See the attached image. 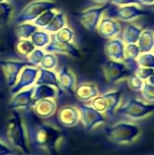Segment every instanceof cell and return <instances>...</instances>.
I'll return each instance as SVG.
<instances>
[{
    "instance_id": "cell-20",
    "label": "cell",
    "mask_w": 154,
    "mask_h": 155,
    "mask_svg": "<svg viewBox=\"0 0 154 155\" xmlns=\"http://www.w3.org/2000/svg\"><path fill=\"white\" fill-rule=\"evenodd\" d=\"M143 28L133 23H128L123 31V41L125 44H137Z\"/></svg>"
},
{
    "instance_id": "cell-27",
    "label": "cell",
    "mask_w": 154,
    "mask_h": 155,
    "mask_svg": "<svg viewBox=\"0 0 154 155\" xmlns=\"http://www.w3.org/2000/svg\"><path fill=\"white\" fill-rule=\"evenodd\" d=\"M52 37L59 42L70 43V42H73L74 38V32L72 28L68 26H64V28L59 30L57 33L52 35Z\"/></svg>"
},
{
    "instance_id": "cell-26",
    "label": "cell",
    "mask_w": 154,
    "mask_h": 155,
    "mask_svg": "<svg viewBox=\"0 0 154 155\" xmlns=\"http://www.w3.org/2000/svg\"><path fill=\"white\" fill-rule=\"evenodd\" d=\"M57 11H55V9H52V10H47L45 12H44L42 15H40L33 23L39 28V29H44L52 21V19L54 18V16L55 15Z\"/></svg>"
},
{
    "instance_id": "cell-5",
    "label": "cell",
    "mask_w": 154,
    "mask_h": 155,
    "mask_svg": "<svg viewBox=\"0 0 154 155\" xmlns=\"http://www.w3.org/2000/svg\"><path fill=\"white\" fill-rule=\"evenodd\" d=\"M110 3L103 5L101 6H93L87 8L76 15V17L81 25L87 31L93 32L96 30L97 25L103 16L105 11L109 7Z\"/></svg>"
},
{
    "instance_id": "cell-33",
    "label": "cell",
    "mask_w": 154,
    "mask_h": 155,
    "mask_svg": "<svg viewBox=\"0 0 154 155\" xmlns=\"http://www.w3.org/2000/svg\"><path fill=\"white\" fill-rule=\"evenodd\" d=\"M154 73V69L148 68V67H141L138 66L135 69V74L142 79V80H147L149 79Z\"/></svg>"
},
{
    "instance_id": "cell-14",
    "label": "cell",
    "mask_w": 154,
    "mask_h": 155,
    "mask_svg": "<svg viewBox=\"0 0 154 155\" xmlns=\"http://www.w3.org/2000/svg\"><path fill=\"white\" fill-rule=\"evenodd\" d=\"M40 84H45L54 87L58 91V95H62V94L64 93L59 84L57 74L54 70H47L41 67L39 68L35 85H40Z\"/></svg>"
},
{
    "instance_id": "cell-39",
    "label": "cell",
    "mask_w": 154,
    "mask_h": 155,
    "mask_svg": "<svg viewBox=\"0 0 154 155\" xmlns=\"http://www.w3.org/2000/svg\"><path fill=\"white\" fill-rule=\"evenodd\" d=\"M148 7H149V10L151 12H154V3L152 5H148Z\"/></svg>"
},
{
    "instance_id": "cell-3",
    "label": "cell",
    "mask_w": 154,
    "mask_h": 155,
    "mask_svg": "<svg viewBox=\"0 0 154 155\" xmlns=\"http://www.w3.org/2000/svg\"><path fill=\"white\" fill-rule=\"evenodd\" d=\"M57 7L58 4L53 0H34L27 4L15 17V23L17 25L21 23L34 22L44 12L56 9Z\"/></svg>"
},
{
    "instance_id": "cell-18",
    "label": "cell",
    "mask_w": 154,
    "mask_h": 155,
    "mask_svg": "<svg viewBox=\"0 0 154 155\" xmlns=\"http://www.w3.org/2000/svg\"><path fill=\"white\" fill-rule=\"evenodd\" d=\"M57 95H58V91L53 86L45 85V84L35 85L33 94V106L36 102L42 99H47V98L54 99Z\"/></svg>"
},
{
    "instance_id": "cell-25",
    "label": "cell",
    "mask_w": 154,
    "mask_h": 155,
    "mask_svg": "<svg viewBox=\"0 0 154 155\" xmlns=\"http://www.w3.org/2000/svg\"><path fill=\"white\" fill-rule=\"evenodd\" d=\"M125 60L123 63L129 67L137 64V59L141 54L139 46L137 44H125Z\"/></svg>"
},
{
    "instance_id": "cell-9",
    "label": "cell",
    "mask_w": 154,
    "mask_h": 155,
    "mask_svg": "<svg viewBox=\"0 0 154 155\" xmlns=\"http://www.w3.org/2000/svg\"><path fill=\"white\" fill-rule=\"evenodd\" d=\"M96 30L101 37L109 40L118 36L122 30V26L119 20L103 15L97 25Z\"/></svg>"
},
{
    "instance_id": "cell-21",
    "label": "cell",
    "mask_w": 154,
    "mask_h": 155,
    "mask_svg": "<svg viewBox=\"0 0 154 155\" xmlns=\"http://www.w3.org/2000/svg\"><path fill=\"white\" fill-rule=\"evenodd\" d=\"M39 28L33 22L17 24L15 28V34L19 39H30L31 36Z\"/></svg>"
},
{
    "instance_id": "cell-38",
    "label": "cell",
    "mask_w": 154,
    "mask_h": 155,
    "mask_svg": "<svg viewBox=\"0 0 154 155\" xmlns=\"http://www.w3.org/2000/svg\"><path fill=\"white\" fill-rule=\"evenodd\" d=\"M93 2H96V3H103V2H109V0H91Z\"/></svg>"
},
{
    "instance_id": "cell-35",
    "label": "cell",
    "mask_w": 154,
    "mask_h": 155,
    "mask_svg": "<svg viewBox=\"0 0 154 155\" xmlns=\"http://www.w3.org/2000/svg\"><path fill=\"white\" fill-rule=\"evenodd\" d=\"M13 154V151H11L9 148L5 146L0 143V155H11Z\"/></svg>"
},
{
    "instance_id": "cell-22",
    "label": "cell",
    "mask_w": 154,
    "mask_h": 155,
    "mask_svg": "<svg viewBox=\"0 0 154 155\" xmlns=\"http://www.w3.org/2000/svg\"><path fill=\"white\" fill-rule=\"evenodd\" d=\"M66 26V16L64 12L58 11L56 12L55 15L50 22V24L44 28L46 32H48L51 35H54L57 33L59 30Z\"/></svg>"
},
{
    "instance_id": "cell-15",
    "label": "cell",
    "mask_w": 154,
    "mask_h": 155,
    "mask_svg": "<svg viewBox=\"0 0 154 155\" xmlns=\"http://www.w3.org/2000/svg\"><path fill=\"white\" fill-rule=\"evenodd\" d=\"M58 81L64 92L74 94L76 85V77L67 66H62L57 74Z\"/></svg>"
},
{
    "instance_id": "cell-4",
    "label": "cell",
    "mask_w": 154,
    "mask_h": 155,
    "mask_svg": "<svg viewBox=\"0 0 154 155\" xmlns=\"http://www.w3.org/2000/svg\"><path fill=\"white\" fill-rule=\"evenodd\" d=\"M151 11L142 8L138 5H129L124 6H115L110 4L104 15L113 17L122 22H131L142 15H148Z\"/></svg>"
},
{
    "instance_id": "cell-7",
    "label": "cell",
    "mask_w": 154,
    "mask_h": 155,
    "mask_svg": "<svg viewBox=\"0 0 154 155\" xmlns=\"http://www.w3.org/2000/svg\"><path fill=\"white\" fill-rule=\"evenodd\" d=\"M102 70L104 77L109 82H115L126 75H130L129 67L120 61L108 59L102 64Z\"/></svg>"
},
{
    "instance_id": "cell-8",
    "label": "cell",
    "mask_w": 154,
    "mask_h": 155,
    "mask_svg": "<svg viewBox=\"0 0 154 155\" xmlns=\"http://www.w3.org/2000/svg\"><path fill=\"white\" fill-rule=\"evenodd\" d=\"M38 72H39V67L31 66V65H27L24 67L19 74L16 84L11 88V93L15 94L22 90L34 86V84H35L38 76Z\"/></svg>"
},
{
    "instance_id": "cell-24",
    "label": "cell",
    "mask_w": 154,
    "mask_h": 155,
    "mask_svg": "<svg viewBox=\"0 0 154 155\" xmlns=\"http://www.w3.org/2000/svg\"><path fill=\"white\" fill-rule=\"evenodd\" d=\"M36 47L32 43L30 39H18L15 45V53L22 58L26 59V57L35 49Z\"/></svg>"
},
{
    "instance_id": "cell-40",
    "label": "cell",
    "mask_w": 154,
    "mask_h": 155,
    "mask_svg": "<svg viewBox=\"0 0 154 155\" xmlns=\"http://www.w3.org/2000/svg\"><path fill=\"white\" fill-rule=\"evenodd\" d=\"M6 0H0V3H3V2H5Z\"/></svg>"
},
{
    "instance_id": "cell-34",
    "label": "cell",
    "mask_w": 154,
    "mask_h": 155,
    "mask_svg": "<svg viewBox=\"0 0 154 155\" xmlns=\"http://www.w3.org/2000/svg\"><path fill=\"white\" fill-rule=\"evenodd\" d=\"M109 3L115 6H124L129 5H139L136 0H109Z\"/></svg>"
},
{
    "instance_id": "cell-37",
    "label": "cell",
    "mask_w": 154,
    "mask_h": 155,
    "mask_svg": "<svg viewBox=\"0 0 154 155\" xmlns=\"http://www.w3.org/2000/svg\"><path fill=\"white\" fill-rule=\"evenodd\" d=\"M149 83H150L151 84L154 85V73H153V74L149 78Z\"/></svg>"
},
{
    "instance_id": "cell-10",
    "label": "cell",
    "mask_w": 154,
    "mask_h": 155,
    "mask_svg": "<svg viewBox=\"0 0 154 155\" xmlns=\"http://www.w3.org/2000/svg\"><path fill=\"white\" fill-rule=\"evenodd\" d=\"M46 53H54V54H66L74 58H80L81 53L79 48L73 43H65L59 42L52 37L50 44L44 49Z\"/></svg>"
},
{
    "instance_id": "cell-12",
    "label": "cell",
    "mask_w": 154,
    "mask_h": 155,
    "mask_svg": "<svg viewBox=\"0 0 154 155\" xmlns=\"http://www.w3.org/2000/svg\"><path fill=\"white\" fill-rule=\"evenodd\" d=\"M125 43L119 37L109 39L104 45V54L108 59L123 62L125 60Z\"/></svg>"
},
{
    "instance_id": "cell-32",
    "label": "cell",
    "mask_w": 154,
    "mask_h": 155,
    "mask_svg": "<svg viewBox=\"0 0 154 155\" xmlns=\"http://www.w3.org/2000/svg\"><path fill=\"white\" fill-rule=\"evenodd\" d=\"M128 84L131 86L132 89L133 90H141L143 88V80L136 74H130L128 77Z\"/></svg>"
},
{
    "instance_id": "cell-30",
    "label": "cell",
    "mask_w": 154,
    "mask_h": 155,
    "mask_svg": "<svg viewBox=\"0 0 154 155\" xmlns=\"http://www.w3.org/2000/svg\"><path fill=\"white\" fill-rule=\"evenodd\" d=\"M45 54V51L44 49L41 48H35L27 57H26V61L28 62V64L31 66H35L38 67L44 58Z\"/></svg>"
},
{
    "instance_id": "cell-28",
    "label": "cell",
    "mask_w": 154,
    "mask_h": 155,
    "mask_svg": "<svg viewBox=\"0 0 154 155\" xmlns=\"http://www.w3.org/2000/svg\"><path fill=\"white\" fill-rule=\"evenodd\" d=\"M58 65V58L54 53H46L40 64V67L47 70H54Z\"/></svg>"
},
{
    "instance_id": "cell-31",
    "label": "cell",
    "mask_w": 154,
    "mask_h": 155,
    "mask_svg": "<svg viewBox=\"0 0 154 155\" xmlns=\"http://www.w3.org/2000/svg\"><path fill=\"white\" fill-rule=\"evenodd\" d=\"M137 64L141 67H148L154 69V54L150 53H143L137 59Z\"/></svg>"
},
{
    "instance_id": "cell-13",
    "label": "cell",
    "mask_w": 154,
    "mask_h": 155,
    "mask_svg": "<svg viewBox=\"0 0 154 155\" xmlns=\"http://www.w3.org/2000/svg\"><path fill=\"white\" fill-rule=\"evenodd\" d=\"M57 120L64 127H73L79 121V112L75 107L63 106L57 113Z\"/></svg>"
},
{
    "instance_id": "cell-16",
    "label": "cell",
    "mask_w": 154,
    "mask_h": 155,
    "mask_svg": "<svg viewBox=\"0 0 154 155\" xmlns=\"http://www.w3.org/2000/svg\"><path fill=\"white\" fill-rule=\"evenodd\" d=\"M56 109H57L56 103L54 99H51V98L42 99L36 102L33 106L34 113L40 119H47L51 117L56 112Z\"/></svg>"
},
{
    "instance_id": "cell-1",
    "label": "cell",
    "mask_w": 154,
    "mask_h": 155,
    "mask_svg": "<svg viewBox=\"0 0 154 155\" xmlns=\"http://www.w3.org/2000/svg\"><path fill=\"white\" fill-rule=\"evenodd\" d=\"M25 112L27 113L25 117L27 137L31 146L38 149L53 150L60 138V132L42 123L32 110V107L25 109Z\"/></svg>"
},
{
    "instance_id": "cell-29",
    "label": "cell",
    "mask_w": 154,
    "mask_h": 155,
    "mask_svg": "<svg viewBox=\"0 0 154 155\" xmlns=\"http://www.w3.org/2000/svg\"><path fill=\"white\" fill-rule=\"evenodd\" d=\"M12 11L13 7L9 3L6 1L0 3V27L5 25L9 22Z\"/></svg>"
},
{
    "instance_id": "cell-11",
    "label": "cell",
    "mask_w": 154,
    "mask_h": 155,
    "mask_svg": "<svg viewBox=\"0 0 154 155\" xmlns=\"http://www.w3.org/2000/svg\"><path fill=\"white\" fill-rule=\"evenodd\" d=\"M34 86H31L25 90H22L13 96L11 99L8 109L16 110V109H29L33 107V94H34Z\"/></svg>"
},
{
    "instance_id": "cell-6",
    "label": "cell",
    "mask_w": 154,
    "mask_h": 155,
    "mask_svg": "<svg viewBox=\"0 0 154 155\" xmlns=\"http://www.w3.org/2000/svg\"><path fill=\"white\" fill-rule=\"evenodd\" d=\"M30 65L25 61H15V60H2L0 61V68L4 74L5 84L8 87L12 88L17 82L19 74L24 67Z\"/></svg>"
},
{
    "instance_id": "cell-17",
    "label": "cell",
    "mask_w": 154,
    "mask_h": 155,
    "mask_svg": "<svg viewBox=\"0 0 154 155\" xmlns=\"http://www.w3.org/2000/svg\"><path fill=\"white\" fill-rule=\"evenodd\" d=\"M74 95L80 101L86 102L98 95V89L95 84L91 83H84L77 85L74 89Z\"/></svg>"
},
{
    "instance_id": "cell-19",
    "label": "cell",
    "mask_w": 154,
    "mask_h": 155,
    "mask_svg": "<svg viewBox=\"0 0 154 155\" xmlns=\"http://www.w3.org/2000/svg\"><path fill=\"white\" fill-rule=\"evenodd\" d=\"M141 54L150 53L154 49V31L152 29L143 30L137 42Z\"/></svg>"
},
{
    "instance_id": "cell-23",
    "label": "cell",
    "mask_w": 154,
    "mask_h": 155,
    "mask_svg": "<svg viewBox=\"0 0 154 155\" xmlns=\"http://www.w3.org/2000/svg\"><path fill=\"white\" fill-rule=\"evenodd\" d=\"M52 35L46 32L44 29H38L30 38L32 43L36 48L44 49L51 42Z\"/></svg>"
},
{
    "instance_id": "cell-2",
    "label": "cell",
    "mask_w": 154,
    "mask_h": 155,
    "mask_svg": "<svg viewBox=\"0 0 154 155\" xmlns=\"http://www.w3.org/2000/svg\"><path fill=\"white\" fill-rule=\"evenodd\" d=\"M5 134L7 141L10 144L20 149L26 154L29 153L27 140L25 134V129L23 127L21 115L17 110H14L12 112L11 117L7 121Z\"/></svg>"
},
{
    "instance_id": "cell-36",
    "label": "cell",
    "mask_w": 154,
    "mask_h": 155,
    "mask_svg": "<svg viewBox=\"0 0 154 155\" xmlns=\"http://www.w3.org/2000/svg\"><path fill=\"white\" fill-rule=\"evenodd\" d=\"M136 1L139 3V5H140L141 6L144 5H152L154 3V0H136Z\"/></svg>"
}]
</instances>
